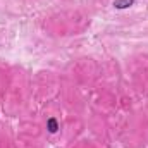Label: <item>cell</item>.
I'll return each mask as SVG.
<instances>
[{
	"label": "cell",
	"instance_id": "obj_1",
	"mask_svg": "<svg viewBox=\"0 0 148 148\" xmlns=\"http://www.w3.org/2000/svg\"><path fill=\"white\" fill-rule=\"evenodd\" d=\"M133 2H134V0H117L114 5H115L117 9H126V7H129Z\"/></svg>",
	"mask_w": 148,
	"mask_h": 148
},
{
	"label": "cell",
	"instance_id": "obj_2",
	"mask_svg": "<svg viewBox=\"0 0 148 148\" xmlns=\"http://www.w3.org/2000/svg\"><path fill=\"white\" fill-rule=\"evenodd\" d=\"M48 127H50V131L52 133H55L57 131V124H55V121L52 119V121H48Z\"/></svg>",
	"mask_w": 148,
	"mask_h": 148
}]
</instances>
